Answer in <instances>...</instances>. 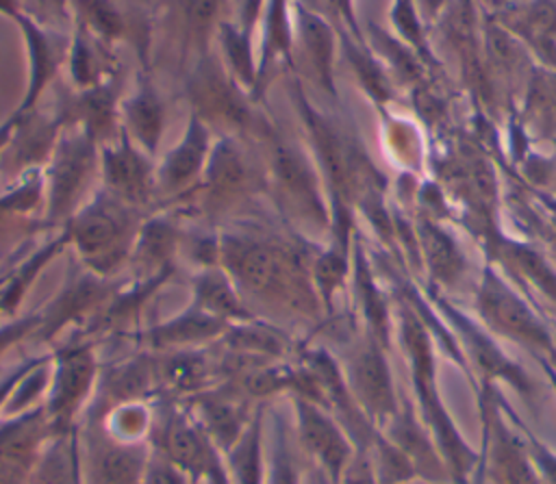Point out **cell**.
<instances>
[{"mask_svg":"<svg viewBox=\"0 0 556 484\" xmlns=\"http://www.w3.org/2000/svg\"><path fill=\"white\" fill-rule=\"evenodd\" d=\"M13 24L22 35L24 50L28 56L26 89L20 104L15 106L17 113H24L39 106V100L46 93V89H50L59 80L61 67L67 65L72 30L46 26L35 17L26 15L24 11L13 20Z\"/></svg>","mask_w":556,"mask_h":484,"instance_id":"obj_17","label":"cell"},{"mask_svg":"<svg viewBox=\"0 0 556 484\" xmlns=\"http://www.w3.org/2000/svg\"><path fill=\"white\" fill-rule=\"evenodd\" d=\"M154 354L161 397L187 402L193 395L219 384V367L213 345Z\"/></svg>","mask_w":556,"mask_h":484,"instance_id":"obj_26","label":"cell"},{"mask_svg":"<svg viewBox=\"0 0 556 484\" xmlns=\"http://www.w3.org/2000/svg\"><path fill=\"white\" fill-rule=\"evenodd\" d=\"M22 13V2L20 0H0V15L9 17L11 22Z\"/></svg>","mask_w":556,"mask_h":484,"instance_id":"obj_39","label":"cell"},{"mask_svg":"<svg viewBox=\"0 0 556 484\" xmlns=\"http://www.w3.org/2000/svg\"><path fill=\"white\" fill-rule=\"evenodd\" d=\"M52 436L43 404L15 417H0V484H30L33 469Z\"/></svg>","mask_w":556,"mask_h":484,"instance_id":"obj_20","label":"cell"},{"mask_svg":"<svg viewBox=\"0 0 556 484\" xmlns=\"http://www.w3.org/2000/svg\"><path fill=\"white\" fill-rule=\"evenodd\" d=\"M187 217L178 208H161L146 217L126 273L148 278L165 271H182L180 241Z\"/></svg>","mask_w":556,"mask_h":484,"instance_id":"obj_23","label":"cell"},{"mask_svg":"<svg viewBox=\"0 0 556 484\" xmlns=\"http://www.w3.org/2000/svg\"><path fill=\"white\" fill-rule=\"evenodd\" d=\"M230 323L204 313L193 302L174 317L141 326L137 332L128 334L122 343L130 345V349H148V352H172V349H191V347H211L215 345Z\"/></svg>","mask_w":556,"mask_h":484,"instance_id":"obj_21","label":"cell"},{"mask_svg":"<svg viewBox=\"0 0 556 484\" xmlns=\"http://www.w3.org/2000/svg\"><path fill=\"white\" fill-rule=\"evenodd\" d=\"M334 33L326 17L311 11L302 2H293V65L302 61L306 78L334 95Z\"/></svg>","mask_w":556,"mask_h":484,"instance_id":"obj_25","label":"cell"},{"mask_svg":"<svg viewBox=\"0 0 556 484\" xmlns=\"http://www.w3.org/2000/svg\"><path fill=\"white\" fill-rule=\"evenodd\" d=\"M291 410L298 447L313 460L328 484H339L343 469L354 456L356 447L337 417L304 395L285 397Z\"/></svg>","mask_w":556,"mask_h":484,"instance_id":"obj_12","label":"cell"},{"mask_svg":"<svg viewBox=\"0 0 556 484\" xmlns=\"http://www.w3.org/2000/svg\"><path fill=\"white\" fill-rule=\"evenodd\" d=\"M98 352L100 345L78 332L65 334L50 347L52 373L43 410L54 436L74 434L91 404L102 371Z\"/></svg>","mask_w":556,"mask_h":484,"instance_id":"obj_7","label":"cell"},{"mask_svg":"<svg viewBox=\"0 0 556 484\" xmlns=\"http://www.w3.org/2000/svg\"><path fill=\"white\" fill-rule=\"evenodd\" d=\"M195 480L159 449H150L141 484H193Z\"/></svg>","mask_w":556,"mask_h":484,"instance_id":"obj_33","label":"cell"},{"mask_svg":"<svg viewBox=\"0 0 556 484\" xmlns=\"http://www.w3.org/2000/svg\"><path fill=\"white\" fill-rule=\"evenodd\" d=\"M213 143V130L195 113H189L182 137L161 161H156V191L163 208L180 202L195 189L208 163Z\"/></svg>","mask_w":556,"mask_h":484,"instance_id":"obj_15","label":"cell"},{"mask_svg":"<svg viewBox=\"0 0 556 484\" xmlns=\"http://www.w3.org/2000/svg\"><path fill=\"white\" fill-rule=\"evenodd\" d=\"M2 260H4V258H0V265H2Z\"/></svg>","mask_w":556,"mask_h":484,"instance_id":"obj_44","label":"cell"},{"mask_svg":"<svg viewBox=\"0 0 556 484\" xmlns=\"http://www.w3.org/2000/svg\"><path fill=\"white\" fill-rule=\"evenodd\" d=\"M552 250H554V254H556V237L552 239Z\"/></svg>","mask_w":556,"mask_h":484,"instance_id":"obj_42","label":"cell"},{"mask_svg":"<svg viewBox=\"0 0 556 484\" xmlns=\"http://www.w3.org/2000/svg\"><path fill=\"white\" fill-rule=\"evenodd\" d=\"M189 286H191V302L198 308H202L204 313L230 326L250 321L256 317L243 302L232 278L219 265L191 273Z\"/></svg>","mask_w":556,"mask_h":484,"instance_id":"obj_30","label":"cell"},{"mask_svg":"<svg viewBox=\"0 0 556 484\" xmlns=\"http://www.w3.org/2000/svg\"><path fill=\"white\" fill-rule=\"evenodd\" d=\"M265 406L261 402L243 434L222 451L232 484H265Z\"/></svg>","mask_w":556,"mask_h":484,"instance_id":"obj_31","label":"cell"},{"mask_svg":"<svg viewBox=\"0 0 556 484\" xmlns=\"http://www.w3.org/2000/svg\"><path fill=\"white\" fill-rule=\"evenodd\" d=\"M39 354H41V352L28 354V356H24L22 360H17V362H13L11 367H4V369L0 371V417H2V410H4V406H7V399H9L11 391L15 389V384L20 382V378L35 365V360L39 358Z\"/></svg>","mask_w":556,"mask_h":484,"instance_id":"obj_38","label":"cell"},{"mask_svg":"<svg viewBox=\"0 0 556 484\" xmlns=\"http://www.w3.org/2000/svg\"><path fill=\"white\" fill-rule=\"evenodd\" d=\"M176 98L185 100L189 113H195L215 137H232L256 145L276 126L265 102L241 89L215 52L191 65L176 87Z\"/></svg>","mask_w":556,"mask_h":484,"instance_id":"obj_4","label":"cell"},{"mask_svg":"<svg viewBox=\"0 0 556 484\" xmlns=\"http://www.w3.org/2000/svg\"><path fill=\"white\" fill-rule=\"evenodd\" d=\"M13 126H15V115H13V113H11L7 119H2V122H0V154H2L4 143H7V141H9V137H11Z\"/></svg>","mask_w":556,"mask_h":484,"instance_id":"obj_40","label":"cell"},{"mask_svg":"<svg viewBox=\"0 0 556 484\" xmlns=\"http://www.w3.org/2000/svg\"><path fill=\"white\" fill-rule=\"evenodd\" d=\"M180 404H185L189 415L219 451H226L243 434L258 406L226 382H219Z\"/></svg>","mask_w":556,"mask_h":484,"instance_id":"obj_22","label":"cell"},{"mask_svg":"<svg viewBox=\"0 0 556 484\" xmlns=\"http://www.w3.org/2000/svg\"><path fill=\"white\" fill-rule=\"evenodd\" d=\"M22 11L37 22L61 28V30H72V17H70V0H20Z\"/></svg>","mask_w":556,"mask_h":484,"instance_id":"obj_35","label":"cell"},{"mask_svg":"<svg viewBox=\"0 0 556 484\" xmlns=\"http://www.w3.org/2000/svg\"><path fill=\"white\" fill-rule=\"evenodd\" d=\"M478 310L500 334L556 358V343L547 328L493 271L484 273L478 293Z\"/></svg>","mask_w":556,"mask_h":484,"instance_id":"obj_18","label":"cell"},{"mask_svg":"<svg viewBox=\"0 0 556 484\" xmlns=\"http://www.w3.org/2000/svg\"><path fill=\"white\" fill-rule=\"evenodd\" d=\"M252 39V33H245L230 20H224L217 28L215 46L228 76L258 100V52H254Z\"/></svg>","mask_w":556,"mask_h":484,"instance_id":"obj_32","label":"cell"},{"mask_svg":"<svg viewBox=\"0 0 556 484\" xmlns=\"http://www.w3.org/2000/svg\"><path fill=\"white\" fill-rule=\"evenodd\" d=\"M113 198L146 215L161 211L156 191V158L143 152L124 130L100 148V184Z\"/></svg>","mask_w":556,"mask_h":484,"instance_id":"obj_14","label":"cell"},{"mask_svg":"<svg viewBox=\"0 0 556 484\" xmlns=\"http://www.w3.org/2000/svg\"><path fill=\"white\" fill-rule=\"evenodd\" d=\"M76 436L87 484H141L152 449L148 443L137 445L113 438L89 412L80 417Z\"/></svg>","mask_w":556,"mask_h":484,"instance_id":"obj_13","label":"cell"},{"mask_svg":"<svg viewBox=\"0 0 556 484\" xmlns=\"http://www.w3.org/2000/svg\"><path fill=\"white\" fill-rule=\"evenodd\" d=\"M169 104L154 80V72L139 69L135 89L119 102L122 130L150 156L156 158L167 128Z\"/></svg>","mask_w":556,"mask_h":484,"instance_id":"obj_24","label":"cell"},{"mask_svg":"<svg viewBox=\"0 0 556 484\" xmlns=\"http://www.w3.org/2000/svg\"><path fill=\"white\" fill-rule=\"evenodd\" d=\"M43 176V224L63 228L100 184V148L80 130L63 128Z\"/></svg>","mask_w":556,"mask_h":484,"instance_id":"obj_8","label":"cell"},{"mask_svg":"<svg viewBox=\"0 0 556 484\" xmlns=\"http://www.w3.org/2000/svg\"><path fill=\"white\" fill-rule=\"evenodd\" d=\"M267 0H230L228 15L232 24H237L245 33H256V28L263 24Z\"/></svg>","mask_w":556,"mask_h":484,"instance_id":"obj_36","label":"cell"},{"mask_svg":"<svg viewBox=\"0 0 556 484\" xmlns=\"http://www.w3.org/2000/svg\"><path fill=\"white\" fill-rule=\"evenodd\" d=\"M74 484H87L83 477V469H80V454L76 458V473H74Z\"/></svg>","mask_w":556,"mask_h":484,"instance_id":"obj_41","label":"cell"},{"mask_svg":"<svg viewBox=\"0 0 556 484\" xmlns=\"http://www.w3.org/2000/svg\"><path fill=\"white\" fill-rule=\"evenodd\" d=\"M230 0H159L152 67L167 69L174 87L193 63L213 54Z\"/></svg>","mask_w":556,"mask_h":484,"instance_id":"obj_6","label":"cell"},{"mask_svg":"<svg viewBox=\"0 0 556 484\" xmlns=\"http://www.w3.org/2000/svg\"><path fill=\"white\" fill-rule=\"evenodd\" d=\"M122 280L124 276L115 280L96 276L74 258L67 267L61 289L46 304L39 306V328L28 345L46 352L43 347L50 349L72 330H80L83 326H87L111 300Z\"/></svg>","mask_w":556,"mask_h":484,"instance_id":"obj_9","label":"cell"},{"mask_svg":"<svg viewBox=\"0 0 556 484\" xmlns=\"http://www.w3.org/2000/svg\"><path fill=\"white\" fill-rule=\"evenodd\" d=\"M13 115L15 126L0 154V178L4 184H13L33 171H41L63 132V126L50 109L43 111L35 106L24 113L13 111Z\"/></svg>","mask_w":556,"mask_h":484,"instance_id":"obj_16","label":"cell"},{"mask_svg":"<svg viewBox=\"0 0 556 484\" xmlns=\"http://www.w3.org/2000/svg\"><path fill=\"white\" fill-rule=\"evenodd\" d=\"M39 308L37 310H28V313H20L13 319H7L0 323V358L11 352L13 347H17L20 343H28L33 339V334L39 328Z\"/></svg>","mask_w":556,"mask_h":484,"instance_id":"obj_34","label":"cell"},{"mask_svg":"<svg viewBox=\"0 0 556 484\" xmlns=\"http://www.w3.org/2000/svg\"><path fill=\"white\" fill-rule=\"evenodd\" d=\"M219 232V267L248 308L291 332L319 321L324 306L313 282L319 243L282 221L271 204L235 217Z\"/></svg>","mask_w":556,"mask_h":484,"instance_id":"obj_1","label":"cell"},{"mask_svg":"<svg viewBox=\"0 0 556 484\" xmlns=\"http://www.w3.org/2000/svg\"><path fill=\"white\" fill-rule=\"evenodd\" d=\"M282 399H269L265 406V484H306L293 447V421H289Z\"/></svg>","mask_w":556,"mask_h":484,"instance_id":"obj_29","label":"cell"},{"mask_svg":"<svg viewBox=\"0 0 556 484\" xmlns=\"http://www.w3.org/2000/svg\"><path fill=\"white\" fill-rule=\"evenodd\" d=\"M293 2L267 0L258 46V100L280 72H295L293 65Z\"/></svg>","mask_w":556,"mask_h":484,"instance_id":"obj_27","label":"cell"},{"mask_svg":"<svg viewBox=\"0 0 556 484\" xmlns=\"http://www.w3.org/2000/svg\"><path fill=\"white\" fill-rule=\"evenodd\" d=\"M339 484H380L376 464L371 458V449H358L350 458L348 467L341 473Z\"/></svg>","mask_w":556,"mask_h":484,"instance_id":"obj_37","label":"cell"},{"mask_svg":"<svg viewBox=\"0 0 556 484\" xmlns=\"http://www.w3.org/2000/svg\"><path fill=\"white\" fill-rule=\"evenodd\" d=\"M146 213L102 187L65 224L74 258L96 276L115 280L128 269Z\"/></svg>","mask_w":556,"mask_h":484,"instance_id":"obj_5","label":"cell"},{"mask_svg":"<svg viewBox=\"0 0 556 484\" xmlns=\"http://www.w3.org/2000/svg\"><path fill=\"white\" fill-rule=\"evenodd\" d=\"M159 0H70L72 24H80L111 46H128L139 69L152 67Z\"/></svg>","mask_w":556,"mask_h":484,"instance_id":"obj_10","label":"cell"},{"mask_svg":"<svg viewBox=\"0 0 556 484\" xmlns=\"http://www.w3.org/2000/svg\"><path fill=\"white\" fill-rule=\"evenodd\" d=\"M67 78L76 89L96 87L115 74L124 72V65L115 52V46L102 41L98 35L80 24H72L70 54H67Z\"/></svg>","mask_w":556,"mask_h":484,"instance_id":"obj_28","label":"cell"},{"mask_svg":"<svg viewBox=\"0 0 556 484\" xmlns=\"http://www.w3.org/2000/svg\"><path fill=\"white\" fill-rule=\"evenodd\" d=\"M124 85L126 69L87 89H76L70 80H56L52 85L54 102L50 111L63 128H80L98 148H102L115 141L122 132L119 102L124 98Z\"/></svg>","mask_w":556,"mask_h":484,"instance_id":"obj_11","label":"cell"},{"mask_svg":"<svg viewBox=\"0 0 556 484\" xmlns=\"http://www.w3.org/2000/svg\"><path fill=\"white\" fill-rule=\"evenodd\" d=\"M263 204H267V187L256 148L241 139L215 137L200 182L172 208H178L189 221L222 228Z\"/></svg>","mask_w":556,"mask_h":484,"instance_id":"obj_3","label":"cell"},{"mask_svg":"<svg viewBox=\"0 0 556 484\" xmlns=\"http://www.w3.org/2000/svg\"><path fill=\"white\" fill-rule=\"evenodd\" d=\"M339 367L352 397L371 423L391 421L397 415L391 373L374 339L354 345Z\"/></svg>","mask_w":556,"mask_h":484,"instance_id":"obj_19","label":"cell"},{"mask_svg":"<svg viewBox=\"0 0 556 484\" xmlns=\"http://www.w3.org/2000/svg\"><path fill=\"white\" fill-rule=\"evenodd\" d=\"M193 484H202V482H200V480H195V482H193Z\"/></svg>","mask_w":556,"mask_h":484,"instance_id":"obj_43","label":"cell"},{"mask_svg":"<svg viewBox=\"0 0 556 484\" xmlns=\"http://www.w3.org/2000/svg\"><path fill=\"white\" fill-rule=\"evenodd\" d=\"M254 148L265 169L267 202L276 215L313 243H319L326 234L330 237L328 191L306 141L293 139L276 122Z\"/></svg>","mask_w":556,"mask_h":484,"instance_id":"obj_2","label":"cell"}]
</instances>
